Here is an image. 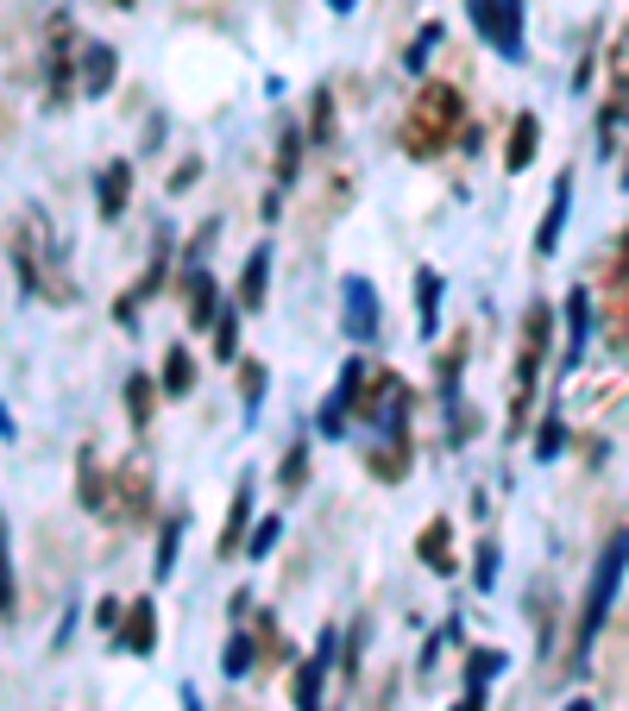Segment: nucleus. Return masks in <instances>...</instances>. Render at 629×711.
Here are the masks:
<instances>
[{
	"mask_svg": "<svg viewBox=\"0 0 629 711\" xmlns=\"http://www.w3.org/2000/svg\"><path fill=\"white\" fill-rule=\"evenodd\" d=\"M466 127V95L453 89V82H422L416 89V102L403 114V152L409 158H434L453 145V132Z\"/></svg>",
	"mask_w": 629,
	"mask_h": 711,
	"instance_id": "nucleus-1",
	"label": "nucleus"
},
{
	"mask_svg": "<svg viewBox=\"0 0 629 711\" xmlns=\"http://www.w3.org/2000/svg\"><path fill=\"white\" fill-rule=\"evenodd\" d=\"M548 303H535L523 315V340H516V378H510V434L528 429V409H535V378H541V359H548Z\"/></svg>",
	"mask_w": 629,
	"mask_h": 711,
	"instance_id": "nucleus-2",
	"label": "nucleus"
},
{
	"mask_svg": "<svg viewBox=\"0 0 629 711\" xmlns=\"http://www.w3.org/2000/svg\"><path fill=\"white\" fill-rule=\"evenodd\" d=\"M624 573H629V529H617L610 541H604V560H598V573H592V592H585V617H579V649H592V636H598V623H604V610H610V598H617Z\"/></svg>",
	"mask_w": 629,
	"mask_h": 711,
	"instance_id": "nucleus-3",
	"label": "nucleus"
},
{
	"mask_svg": "<svg viewBox=\"0 0 629 711\" xmlns=\"http://www.w3.org/2000/svg\"><path fill=\"white\" fill-rule=\"evenodd\" d=\"M466 13L485 32V45H498L503 57H523V0H466Z\"/></svg>",
	"mask_w": 629,
	"mask_h": 711,
	"instance_id": "nucleus-4",
	"label": "nucleus"
},
{
	"mask_svg": "<svg viewBox=\"0 0 629 711\" xmlns=\"http://www.w3.org/2000/svg\"><path fill=\"white\" fill-rule=\"evenodd\" d=\"M75 57H82V45H75V26L70 13H57L50 20V63H45V82H50V107H63L75 95Z\"/></svg>",
	"mask_w": 629,
	"mask_h": 711,
	"instance_id": "nucleus-5",
	"label": "nucleus"
},
{
	"mask_svg": "<svg viewBox=\"0 0 629 711\" xmlns=\"http://www.w3.org/2000/svg\"><path fill=\"white\" fill-rule=\"evenodd\" d=\"M75 485H82V510H95V516H107V523H120V504H114V479L101 473L95 447H82V459H75Z\"/></svg>",
	"mask_w": 629,
	"mask_h": 711,
	"instance_id": "nucleus-6",
	"label": "nucleus"
},
{
	"mask_svg": "<svg viewBox=\"0 0 629 711\" xmlns=\"http://www.w3.org/2000/svg\"><path fill=\"white\" fill-rule=\"evenodd\" d=\"M604 120H629V26L617 32L610 63H604Z\"/></svg>",
	"mask_w": 629,
	"mask_h": 711,
	"instance_id": "nucleus-7",
	"label": "nucleus"
},
{
	"mask_svg": "<svg viewBox=\"0 0 629 711\" xmlns=\"http://www.w3.org/2000/svg\"><path fill=\"white\" fill-rule=\"evenodd\" d=\"M114 504H120V523H151V473L139 459H126V473L114 479Z\"/></svg>",
	"mask_w": 629,
	"mask_h": 711,
	"instance_id": "nucleus-8",
	"label": "nucleus"
},
{
	"mask_svg": "<svg viewBox=\"0 0 629 711\" xmlns=\"http://www.w3.org/2000/svg\"><path fill=\"white\" fill-rule=\"evenodd\" d=\"M327 661H334V630L315 642V655L296 667V680H290V692H296V711H322V680H327Z\"/></svg>",
	"mask_w": 629,
	"mask_h": 711,
	"instance_id": "nucleus-9",
	"label": "nucleus"
},
{
	"mask_svg": "<svg viewBox=\"0 0 629 711\" xmlns=\"http://www.w3.org/2000/svg\"><path fill=\"white\" fill-rule=\"evenodd\" d=\"M126 196H132V164H126V158H114V164L101 171V183H95L101 221H120V214H126Z\"/></svg>",
	"mask_w": 629,
	"mask_h": 711,
	"instance_id": "nucleus-10",
	"label": "nucleus"
},
{
	"mask_svg": "<svg viewBox=\"0 0 629 711\" xmlns=\"http://www.w3.org/2000/svg\"><path fill=\"white\" fill-rule=\"evenodd\" d=\"M151 642H158V610H151V598H139L120 623V649L126 655H151Z\"/></svg>",
	"mask_w": 629,
	"mask_h": 711,
	"instance_id": "nucleus-11",
	"label": "nucleus"
},
{
	"mask_svg": "<svg viewBox=\"0 0 629 711\" xmlns=\"http://www.w3.org/2000/svg\"><path fill=\"white\" fill-rule=\"evenodd\" d=\"M183 315H189V328H214V322H221V283L208 278V271L189 278V308H183Z\"/></svg>",
	"mask_w": 629,
	"mask_h": 711,
	"instance_id": "nucleus-12",
	"label": "nucleus"
},
{
	"mask_svg": "<svg viewBox=\"0 0 629 711\" xmlns=\"http://www.w3.org/2000/svg\"><path fill=\"white\" fill-rule=\"evenodd\" d=\"M535 145H541V120H535V114H516L510 145H503V171H528V164H535Z\"/></svg>",
	"mask_w": 629,
	"mask_h": 711,
	"instance_id": "nucleus-13",
	"label": "nucleus"
},
{
	"mask_svg": "<svg viewBox=\"0 0 629 711\" xmlns=\"http://www.w3.org/2000/svg\"><path fill=\"white\" fill-rule=\"evenodd\" d=\"M416 555L428 560V573H453V523H447V516H434V523L422 529Z\"/></svg>",
	"mask_w": 629,
	"mask_h": 711,
	"instance_id": "nucleus-14",
	"label": "nucleus"
},
{
	"mask_svg": "<svg viewBox=\"0 0 629 711\" xmlns=\"http://www.w3.org/2000/svg\"><path fill=\"white\" fill-rule=\"evenodd\" d=\"M567 202H573V177L554 183V202H548V214H541V228H535V253H554V246H560V228H567Z\"/></svg>",
	"mask_w": 629,
	"mask_h": 711,
	"instance_id": "nucleus-15",
	"label": "nucleus"
},
{
	"mask_svg": "<svg viewBox=\"0 0 629 711\" xmlns=\"http://www.w3.org/2000/svg\"><path fill=\"white\" fill-rule=\"evenodd\" d=\"M114 77H120L114 51H107V45H82V89H89V95H107Z\"/></svg>",
	"mask_w": 629,
	"mask_h": 711,
	"instance_id": "nucleus-16",
	"label": "nucleus"
},
{
	"mask_svg": "<svg viewBox=\"0 0 629 711\" xmlns=\"http://www.w3.org/2000/svg\"><path fill=\"white\" fill-rule=\"evenodd\" d=\"M347 328H352V340H372V328H377L372 283H365V278H352V283H347Z\"/></svg>",
	"mask_w": 629,
	"mask_h": 711,
	"instance_id": "nucleus-17",
	"label": "nucleus"
},
{
	"mask_svg": "<svg viewBox=\"0 0 629 711\" xmlns=\"http://www.w3.org/2000/svg\"><path fill=\"white\" fill-rule=\"evenodd\" d=\"M252 523V479L233 485V504H226V529H221V555H240V535Z\"/></svg>",
	"mask_w": 629,
	"mask_h": 711,
	"instance_id": "nucleus-18",
	"label": "nucleus"
},
{
	"mask_svg": "<svg viewBox=\"0 0 629 711\" xmlns=\"http://www.w3.org/2000/svg\"><path fill=\"white\" fill-rule=\"evenodd\" d=\"M265 283H271V253L258 246V253L246 258V271H240V308H265Z\"/></svg>",
	"mask_w": 629,
	"mask_h": 711,
	"instance_id": "nucleus-19",
	"label": "nucleus"
},
{
	"mask_svg": "<svg viewBox=\"0 0 629 711\" xmlns=\"http://www.w3.org/2000/svg\"><path fill=\"white\" fill-rule=\"evenodd\" d=\"M365 466H372V479L397 485L403 473H409V434H403V441H384V447H372V459H365Z\"/></svg>",
	"mask_w": 629,
	"mask_h": 711,
	"instance_id": "nucleus-20",
	"label": "nucleus"
},
{
	"mask_svg": "<svg viewBox=\"0 0 629 711\" xmlns=\"http://www.w3.org/2000/svg\"><path fill=\"white\" fill-rule=\"evenodd\" d=\"M567 322H573V334H567V365H579L585 359V328H592V296L585 290L567 296Z\"/></svg>",
	"mask_w": 629,
	"mask_h": 711,
	"instance_id": "nucleus-21",
	"label": "nucleus"
},
{
	"mask_svg": "<svg viewBox=\"0 0 629 711\" xmlns=\"http://www.w3.org/2000/svg\"><path fill=\"white\" fill-rule=\"evenodd\" d=\"M151 409H158V384H151L145 372H132V378H126V416H132V429H145Z\"/></svg>",
	"mask_w": 629,
	"mask_h": 711,
	"instance_id": "nucleus-22",
	"label": "nucleus"
},
{
	"mask_svg": "<svg viewBox=\"0 0 629 711\" xmlns=\"http://www.w3.org/2000/svg\"><path fill=\"white\" fill-rule=\"evenodd\" d=\"M416 296H422V303H416L422 334H434V328H441V278H434V271H422V278H416Z\"/></svg>",
	"mask_w": 629,
	"mask_h": 711,
	"instance_id": "nucleus-23",
	"label": "nucleus"
},
{
	"mask_svg": "<svg viewBox=\"0 0 629 711\" xmlns=\"http://www.w3.org/2000/svg\"><path fill=\"white\" fill-rule=\"evenodd\" d=\"M189 384H196V359H189V347H171V359H164V391L183 397Z\"/></svg>",
	"mask_w": 629,
	"mask_h": 711,
	"instance_id": "nucleus-24",
	"label": "nucleus"
},
{
	"mask_svg": "<svg viewBox=\"0 0 629 711\" xmlns=\"http://www.w3.org/2000/svg\"><path fill=\"white\" fill-rule=\"evenodd\" d=\"M308 139H315V145H327V139H334V95H315V107H308Z\"/></svg>",
	"mask_w": 629,
	"mask_h": 711,
	"instance_id": "nucleus-25",
	"label": "nucleus"
},
{
	"mask_svg": "<svg viewBox=\"0 0 629 711\" xmlns=\"http://www.w3.org/2000/svg\"><path fill=\"white\" fill-rule=\"evenodd\" d=\"M302 132L296 127H283V145H277V177H283V183H296V164H302Z\"/></svg>",
	"mask_w": 629,
	"mask_h": 711,
	"instance_id": "nucleus-26",
	"label": "nucleus"
},
{
	"mask_svg": "<svg viewBox=\"0 0 629 711\" xmlns=\"http://www.w3.org/2000/svg\"><path fill=\"white\" fill-rule=\"evenodd\" d=\"M176 541H183V516H171V523H164V541H158V580H171V567H176Z\"/></svg>",
	"mask_w": 629,
	"mask_h": 711,
	"instance_id": "nucleus-27",
	"label": "nucleus"
},
{
	"mask_svg": "<svg viewBox=\"0 0 629 711\" xmlns=\"http://www.w3.org/2000/svg\"><path fill=\"white\" fill-rule=\"evenodd\" d=\"M221 667H226V674H233V680H240V674H246V667H252V636H246V630H240V636H233V642H226Z\"/></svg>",
	"mask_w": 629,
	"mask_h": 711,
	"instance_id": "nucleus-28",
	"label": "nucleus"
},
{
	"mask_svg": "<svg viewBox=\"0 0 629 711\" xmlns=\"http://www.w3.org/2000/svg\"><path fill=\"white\" fill-rule=\"evenodd\" d=\"M459 365H466V334H453V347L441 353V391H453V384H459Z\"/></svg>",
	"mask_w": 629,
	"mask_h": 711,
	"instance_id": "nucleus-29",
	"label": "nucleus"
},
{
	"mask_svg": "<svg viewBox=\"0 0 629 711\" xmlns=\"http://www.w3.org/2000/svg\"><path fill=\"white\" fill-rule=\"evenodd\" d=\"M214 359H240V328H233V315L214 322Z\"/></svg>",
	"mask_w": 629,
	"mask_h": 711,
	"instance_id": "nucleus-30",
	"label": "nucleus"
},
{
	"mask_svg": "<svg viewBox=\"0 0 629 711\" xmlns=\"http://www.w3.org/2000/svg\"><path fill=\"white\" fill-rule=\"evenodd\" d=\"M604 283H610V290H629V240H617V253L604 265Z\"/></svg>",
	"mask_w": 629,
	"mask_h": 711,
	"instance_id": "nucleus-31",
	"label": "nucleus"
},
{
	"mask_svg": "<svg viewBox=\"0 0 629 711\" xmlns=\"http://www.w3.org/2000/svg\"><path fill=\"white\" fill-rule=\"evenodd\" d=\"M277 529H283V523H277V516H265V523L252 529V548H246V555H252V560H265V555L277 548Z\"/></svg>",
	"mask_w": 629,
	"mask_h": 711,
	"instance_id": "nucleus-32",
	"label": "nucleus"
},
{
	"mask_svg": "<svg viewBox=\"0 0 629 711\" xmlns=\"http://www.w3.org/2000/svg\"><path fill=\"white\" fill-rule=\"evenodd\" d=\"M302 479H308V447L296 441V447H290V459H283V491H296Z\"/></svg>",
	"mask_w": 629,
	"mask_h": 711,
	"instance_id": "nucleus-33",
	"label": "nucleus"
},
{
	"mask_svg": "<svg viewBox=\"0 0 629 711\" xmlns=\"http://www.w3.org/2000/svg\"><path fill=\"white\" fill-rule=\"evenodd\" d=\"M498 667H503V655H498V649H478V661H473V686H466V692H485V680H491Z\"/></svg>",
	"mask_w": 629,
	"mask_h": 711,
	"instance_id": "nucleus-34",
	"label": "nucleus"
},
{
	"mask_svg": "<svg viewBox=\"0 0 629 711\" xmlns=\"http://www.w3.org/2000/svg\"><path fill=\"white\" fill-rule=\"evenodd\" d=\"M0 617H13V567H7V529H0Z\"/></svg>",
	"mask_w": 629,
	"mask_h": 711,
	"instance_id": "nucleus-35",
	"label": "nucleus"
},
{
	"mask_svg": "<svg viewBox=\"0 0 629 711\" xmlns=\"http://www.w3.org/2000/svg\"><path fill=\"white\" fill-rule=\"evenodd\" d=\"M434 38H441V26H428L422 38H416V45L403 51V63H409V70H422V63H428V51H434Z\"/></svg>",
	"mask_w": 629,
	"mask_h": 711,
	"instance_id": "nucleus-36",
	"label": "nucleus"
},
{
	"mask_svg": "<svg viewBox=\"0 0 629 711\" xmlns=\"http://www.w3.org/2000/svg\"><path fill=\"white\" fill-rule=\"evenodd\" d=\"M560 441H567V429H560V422L548 416V422H541V434H535V447H541V459H554V454H560Z\"/></svg>",
	"mask_w": 629,
	"mask_h": 711,
	"instance_id": "nucleus-37",
	"label": "nucleus"
},
{
	"mask_svg": "<svg viewBox=\"0 0 629 711\" xmlns=\"http://www.w3.org/2000/svg\"><path fill=\"white\" fill-rule=\"evenodd\" d=\"M240 391H246V404L265 397V365H240Z\"/></svg>",
	"mask_w": 629,
	"mask_h": 711,
	"instance_id": "nucleus-38",
	"label": "nucleus"
},
{
	"mask_svg": "<svg viewBox=\"0 0 629 711\" xmlns=\"http://www.w3.org/2000/svg\"><path fill=\"white\" fill-rule=\"evenodd\" d=\"M478 585H485V592L498 585V548H478Z\"/></svg>",
	"mask_w": 629,
	"mask_h": 711,
	"instance_id": "nucleus-39",
	"label": "nucleus"
},
{
	"mask_svg": "<svg viewBox=\"0 0 629 711\" xmlns=\"http://www.w3.org/2000/svg\"><path fill=\"white\" fill-rule=\"evenodd\" d=\"M95 623H101V630H114V623H120V598H101V605H95Z\"/></svg>",
	"mask_w": 629,
	"mask_h": 711,
	"instance_id": "nucleus-40",
	"label": "nucleus"
},
{
	"mask_svg": "<svg viewBox=\"0 0 629 711\" xmlns=\"http://www.w3.org/2000/svg\"><path fill=\"white\" fill-rule=\"evenodd\" d=\"M567 711H592V699H567Z\"/></svg>",
	"mask_w": 629,
	"mask_h": 711,
	"instance_id": "nucleus-41",
	"label": "nucleus"
},
{
	"mask_svg": "<svg viewBox=\"0 0 629 711\" xmlns=\"http://www.w3.org/2000/svg\"><path fill=\"white\" fill-rule=\"evenodd\" d=\"M327 7H334V13H352V0H327Z\"/></svg>",
	"mask_w": 629,
	"mask_h": 711,
	"instance_id": "nucleus-42",
	"label": "nucleus"
},
{
	"mask_svg": "<svg viewBox=\"0 0 629 711\" xmlns=\"http://www.w3.org/2000/svg\"><path fill=\"white\" fill-rule=\"evenodd\" d=\"M114 7H139V0H114Z\"/></svg>",
	"mask_w": 629,
	"mask_h": 711,
	"instance_id": "nucleus-43",
	"label": "nucleus"
}]
</instances>
